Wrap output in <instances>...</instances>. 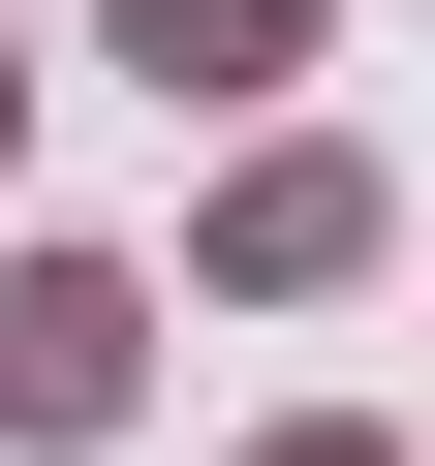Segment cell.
I'll return each instance as SVG.
<instances>
[{"label":"cell","instance_id":"obj_1","mask_svg":"<svg viewBox=\"0 0 435 466\" xmlns=\"http://www.w3.org/2000/svg\"><path fill=\"white\" fill-rule=\"evenodd\" d=\"M125 404V280H0V435H94Z\"/></svg>","mask_w":435,"mask_h":466},{"label":"cell","instance_id":"obj_2","mask_svg":"<svg viewBox=\"0 0 435 466\" xmlns=\"http://www.w3.org/2000/svg\"><path fill=\"white\" fill-rule=\"evenodd\" d=\"M0 125H32V94H0Z\"/></svg>","mask_w":435,"mask_h":466}]
</instances>
